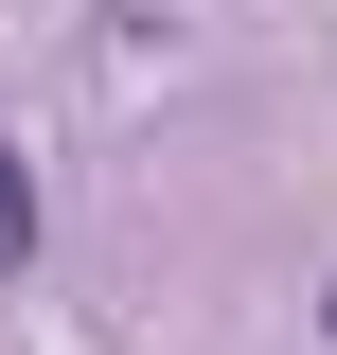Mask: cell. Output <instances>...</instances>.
<instances>
[{
	"label": "cell",
	"instance_id": "cell-1",
	"mask_svg": "<svg viewBox=\"0 0 337 355\" xmlns=\"http://www.w3.org/2000/svg\"><path fill=\"white\" fill-rule=\"evenodd\" d=\"M0 249H36V178H0Z\"/></svg>",
	"mask_w": 337,
	"mask_h": 355
}]
</instances>
